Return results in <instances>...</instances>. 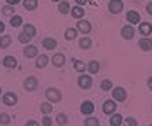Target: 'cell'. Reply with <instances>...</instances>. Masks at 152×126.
I'll return each mask as SVG.
<instances>
[{
  "label": "cell",
  "instance_id": "cell-1",
  "mask_svg": "<svg viewBox=\"0 0 152 126\" xmlns=\"http://www.w3.org/2000/svg\"><path fill=\"white\" fill-rule=\"evenodd\" d=\"M110 91H112V100H115L117 103L128 100V91H126L122 86H115V88H112Z\"/></svg>",
  "mask_w": 152,
  "mask_h": 126
},
{
  "label": "cell",
  "instance_id": "cell-2",
  "mask_svg": "<svg viewBox=\"0 0 152 126\" xmlns=\"http://www.w3.org/2000/svg\"><path fill=\"white\" fill-rule=\"evenodd\" d=\"M46 98H47V102H51V103H58V102H61L63 96H61V91L58 88H47Z\"/></svg>",
  "mask_w": 152,
  "mask_h": 126
},
{
  "label": "cell",
  "instance_id": "cell-3",
  "mask_svg": "<svg viewBox=\"0 0 152 126\" xmlns=\"http://www.w3.org/2000/svg\"><path fill=\"white\" fill-rule=\"evenodd\" d=\"M77 86H79L80 89H89V88L93 86L91 74H80L79 79H77Z\"/></svg>",
  "mask_w": 152,
  "mask_h": 126
},
{
  "label": "cell",
  "instance_id": "cell-4",
  "mask_svg": "<svg viewBox=\"0 0 152 126\" xmlns=\"http://www.w3.org/2000/svg\"><path fill=\"white\" fill-rule=\"evenodd\" d=\"M124 11V2L122 0H110L108 2V12L110 14H121Z\"/></svg>",
  "mask_w": 152,
  "mask_h": 126
},
{
  "label": "cell",
  "instance_id": "cell-5",
  "mask_svg": "<svg viewBox=\"0 0 152 126\" xmlns=\"http://www.w3.org/2000/svg\"><path fill=\"white\" fill-rule=\"evenodd\" d=\"M2 102H4L5 107H14L18 103V94L14 91H7V93L2 94Z\"/></svg>",
  "mask_w": 152,
  "mask_h": 126
},
{
  "label": "cell",
  "instance_id": "cell-6",
  "mask_svg": "<svg viewBox=\"0 0 152 126\" xmlns=\"http://www.w3.org/2000/svg\"><path fill=\"white\" fill-rule=\"evenodd\" d=\"M37 86H39V81H37V77H33V75H28V77L25 79V82H23V88H25V91H28V93L35 91Z\"/></svg>",
  "mask_w": 152,
  "mask_h": 126
},
{
  "label": "cell",
  "instance_id": "cell-7",
  "mask_svg": "<svg viewBox=\"0 0 152 126\" xmlns=\"http://www.w3.org/2000/svg\"><path fill=\"white\" fill-rule=\"evenodd\" d=\"M77 32H79V33H82V35H88V33H89V32H91V23H89V21H86V19H84V18H82V19H77Z\"/></svg>",
  "mask_w": 152,
  "mask_h": 126
},
{
  "label": "cell",
  "instance_id": "cell-8",
  "mask_svg": "<svg viewBox=\"0 0 152 126\" xmlns=\"http://www.w3.org/2000/svg\"><path fill=\"white\" fill-rule=\"evenodd\" d=\"M138 32H140L142 37H149L152 33V23H149V21H140L138 23Z\"/></svg>",
  "mask_w": 152,
  "mask_h": 126
},
{
  "label": "cell",
  "instance_id": "cell-9",
  "mask_svg": "<svg viewBox=\"0 0 152 126\" xmlns=\"http://www.w3.org/2000/svg\"><path fill=\"white\" fill-rule=\"evenodd\" d=\"M23 56H25V58H37V56H39V49H37V46H33V44H25Z\"/></svg>",
  "mask_w": 152,
  "mask_h": 126
},
{
  "label": "cell",
  "instance_id": "cell-10",
  "mask_svg": "<svg viewBox=\"0 0 152 126\" xmlns=\"http://www.w3.org/2000/svg\"><path fill=\"white\" fill-rule=\"evenodd\" d=\"M126 21H128L129 25H133V26H135V25H138V23L142 21V18H140V12L133 11V9H131V11H128V12H126Z\"/></svg>",
  "mask_w": 152,
  "mask_h": 126
},
{
  "label": "cell",
  "instance_id": "cell-11",
  "mask_svg": "<svg viewBox=\"0 0 152 126\" xmlns=\"http://www.w3.org/2000/svg\"><path fill=\"white\" fill-rule=\"evenodd\" d=\"M102 110H103V114H107V116L114 114L117 110V102L115 100H107L105 103H103V107H102Z\"/></svg>",
  "mask_w": 152,
  "mask_h": 126
},
{
  "label": "cell",
  "instance_id": "cell-12",
  "mask_svg": "<svg viewBox=\"0 0 152 126\" xmlns=\"http://www.w3.org/2000/svg\"><path fill=\"white\" fill-rule=\"evenodd\" d=\"M121 35H122V39H126V40H131V39L135 37V26L128 23L126 26H122V28H121Z\"/></svg>",
  "mask_w": 152,
  "mask_h": 126
},
{
  "label": "cell",
  "instance_id": "cell-13",
  "mask_svg": "<svg viewBox=\"0 0 152 126\" xmlns=\"http://www.w3.org/2000/svg\"><path fill=\"white\" fill-rule=\"evenodd\" d=\"M51 62H53V67L54 68H61L65 65V62H66V58H65L63 53H54V56L51 58Z\"/></svg>",
  "mask_w": 152,
  "mask_h": 126
},
{
  "label": "cell",
  "instance_id": "cell-14",
  "mask_svg": "<svg viewBox=\"0 0 152 126\" xmlns=\"http://www.w3.org/2000/svg\"><path fill=\"white\" fill-rule=\"evenodd\" d=\"M80 112H82L84 116H93V112H94V103L89 102V100H84V102L80 103Z\"/></svg>",
  "mask_w": 152,
  "mask_h": 126
},
{
  "label": "cell",
  "instance_id": "cell-15",
  "mask_svg": "<svg viewBox=\"0 0 152 126\" xmlns=\"http://www.w3.org/2000/svg\"><path fill=\"white\" fill-rule=\"evenodd\" d=\"M100 68H102V65H100V62H96V60H91V62L86 63V70H88V74H91V75L98 74Z\"/></svg>",
  "mask_w": 152,
  "mask_h": 126
},
{
  "label": "cell",
  "instance_id": "cell-16",
  "mask_svg": "<svg viewBox=\"0 0 152 126\" xmlns=\"http://www.w3.org/2000/svg\"><path fill=\"white\" fill-rule=\"evenodd\" d=\"M138 47L142 49V51H152V39L151 37H142L140 40H138Z\"/></svg>",
  "mask_w": 152,
  "mask_h": 126
},
{
  "label": "cell",
  "instance_id": "cell-17",
  "mask_svg": "<svg viewBox=\"0 0 152 126\" xmlns=\"http://www.w3.org/2000/svg\"><path fill=\"white\" fill-rule=\"evenodd\" d=\"M2 65L5 68H16L18 67V60H16V56H12V54H7V56H4Z\"/></svg>",
  "mask_w": 152,
  "mask_h": 126
},
{
  "label": "cell",
  "instance_id": "cell-18",
  "mask_svg": "<svg viewBox=\"0 0 152 126\" xmlns=\"http://www.w3.org/2000/svg\"><path fill=\"white\" fill-rule=\"evenodd\" d=\"M42 46H44V49H47V51H54V49L58 47V40L53 39V37H46V39L42 40Z\"/></svg>",
  "mask_w": 152,
  "mask_h": 126
},
{
  "label": "cell",
  "instance_id": "cell-19",
  "mask_svg": "<svg viewBox=\"0 0 152 126\" xmlns=\"http://www.w3.org/2000/svg\"><path fill=\"white\" fill-rule=\"evenodd\" d=\"M47 63H49V56H47V54H39V56L35 58V67H37V68H46Z\"/></svg>",
  "mask_w": 152,
  "mask_h": 126
},
{
  "label": "cell",
  "instance_id": "cell-20",
  "mask_svg": "<svg viewBox=\"0 0 152 126\" xmlns=\"http://www.w3.org/2000/svg\"><path fill=\"white\" fill-rule=\"evenodd\" d=\"M9 25L12 26V28H19V26H23V18L19 14H12L9 18Z\"/></svg>",
  "mask_w": 152,
  "mask_h": 126
},
{
  "label": "cell",
  "instance_id": "cell-21",
  "mask_svg": "<svg viewBox=\"0 0 152 126\" xmlns=\"http://www.w3.org/2000/svg\"><path fill=\"white\" fill-rule=\"evenodd\" d=\"M70 2H66V0H61L58 2V12L60 14H70Z\"/></svg>",
  "mask_w": 152,
  "mask_h": 126
},
{
  "label": "cell",
  "instance_id": "cell-22",
  "mask_svg": "<svg viewBox=\"0 0 152 126\" xmlns=\"http://www.w3.org/2000/svg\"><path fill=\"white\" fill-rule=\"evenodd\" d=\"M70 14H72V18H75V19H82V18H84V7H82V5L72 7V9H70Z\"/></svg>",
  "mask_w": 152,
  "mask_h": 126
},
{
  "label": "cell",
  "instance_id": "cell-23",
  "mask_svg": "<svg viewBox=\"0 0 152 126\" xmlns=\"http://www.w3.org/2000/svg\"><path fill=\"white\" fill-rule=\"evenodd\" d=\"M122 121H124V117L121 114H117V112L110 114V126H122Z\"/></svg>",
  "mask_w": 152,
  "mask_h": 126
},
{
  "label": "cell",
  "instance_id": "cell-24",
  "mask_svg": "<svg viewBox=\"0 0 152 126\" xmlns=\"http://www.w3.org/2000/svg\"><path fill=\"white\" fill-rule=\"evenodd\" d=\"M72 63H74L75 72H79V74H84V72H86V63L84 62H80V60H77V58H72Z\"/></svg>",
  "mask_w": 152,
  "mask_h": 126
},
{
  "label": "cell",
  "instance_id": "cell-25",
  "mask_svg": "<svg viewBox=\"0 0 152 126\" xmlns=\"http://www.w3.org/2000/svg\"><path fill=\"white\" fill-rule=\"evenodd\" d=\"M91 46H93V40L88 35H84V37L79 39V47H80V49H89Z\"/></svg>",
  "mask_w": 152,
  "mask_h": 126
},
{
  "label": "cell",
  "instance_id": "cell-26",
  "mask_svg": "<svg viewBox=\"0 0 152 126\" xmlns=\"http://www.w3.org/2000/svg\"><path fill=\"white\" fill-rule=\"evenodd\" d=\"M11 42H12L11 35H5V33L0 35V49H7V47L11 46Z\"/></svg>",
  "mask_w": 152,
  "mask_h": 126
},
{
  "label": "cell",
  "instance_id": "cell-27",
  "mask_svg": "<svg viewBox=\"0 0 152 126\" xmlns=\"http://www.w3.org/2000/svg\"><path fill=\"white\" fill-rule=\"evenodd\" d=\"M23 2V7L26 11H35L39 7V0H21Z\"/></svg>",
  "mask_w": 152,
  "mask_h": 126
},
{
  "label": "cell",
  "instance_id": "cell-28",
  "mask_svg": "<svg viewBox=\"0 0 152 126\" xmlns=\"http://www.w3.org/2000/svg\"><path fill=\"white\" fill-rule=\"evenodd\" d=\"M56 125H60V126H65L66 123H68V116L65 114V112H58L56 114V121H54Z\"/></svg>",
  "mask_w": 152,
  "mask_h": 126
},
{
  "label": "cell",
  "instance_id": "cell-29",
  "mask_svg": "<svg viewBox=\"0 0 152 126\" xmlns=\"http://www.w3.org/2000/svg\"><path fill=\"white\" fill-rule=\"evenodd\" d=\"M84 126H100V119L94 116H86L84 119Z\"/></svg>",
  "mask_w": 152,
  "mask_h": 126
},
{
  "label": "cell",
  "instance_id": "cell-30",
  "mask_svg": "<svg viewBox=\"0 0 152 126\" xmlns=\"http://www.w3.org/2000/svg\"><path fill=\"white\" fill-rule=\"evenodd\" d=\"M77 33H79L77 28H66V30H65V39H66V40H75Z\"/></svg>",
  "mask_w": 152,
  "mask_h": 126
},
{
  "label": "cell",
  "instance_id": "cell-31",
  "mask_svg": "<svg viewBox=\"0 0 152 126\" xmlns=\"http://www.w3.org/2000/svg\"><path fill=\"white\" fill-rule=\"evenodd\" d=\"M40 112H42L44 116H46V114H51V112H53V103L47 102V100L44 103H40Z\"/></svg>",
  "mask_w": 152,
  "mask_h": 126
},
{
  "label": "cell",
  "instance_id": "cell-32",
  "mask_svg": "<svg viewBox=\"0 0 152 126\" xmlns=\"http://www.w3.org/2000/svg\"><path fill=\"white\" fill-rule=\"evenodd\" d=\"M23 32H26L28 35L35 37V33H37V28H35L33 25H30V23H23Z\"/></svg>",
  "mask_w": 152,
  "mask_h": 126
},
{
  "label": "cell",
  "instance_id": "cell-33",
  "mask_svg": "<svg viewBox=\"0 0 152 126\" xmlns=\"http://www.w3.org/2000/svg\"><path fill=\"white\" fill-rule=\"evenodd\" d=\"M31 39H33V37H31V35H28L26 32H21V33L18 35V40H19L21 44H28V42H30Z\"/></svg>",
  "mask_w": 152,
  "mask_h": 126
},
{
  "label": "cell",
  "instance_id": "cell-34",
  "mask_svg": "<svg viewBox=\"0 0 152 126\" xmlns=\"http://www.w3.org/2000/svg\"><path fill=\"white\" fill-rule=\"evenodd\" d=\"M100 88H102L103 91H110V89L114 88V84H112V81H110V79H103V81L100 82Z\"/></svg>",
  "mask_w": 152,
  "mask_h": 126
},
{
  "label": "cell",
  "instance_id": "cell-35",
  "mask_svg": "<svg viewBox=\"0 0 152 126\" xmlns=\"http://www.w3.org/2000/svg\"><path fill=\"white\" fill-rule=\"evenodd\" d=\"M11 119H12V117H11L7 112H2V114H0V125L2 126H7L11 123Z\"/></svg>",
  "mask_w": 152,
  "mask_h": 126
},
{
  "label": "cell",
  "instance_id": "cell-36",
  "mask_svg": "<svg viewBox=\"0 0 152 126\" xmlns=\"http://www.w3.org/2000/svg\"><path fill=\"white\" fill-rule=\"evenodd\" d=\"M2 14H4V16H9V18H11V16L14 14V5H9V4H7L5 7H2Z\"/></svg>",
  "mask_w": 152,
  "mask_h": 126
},
{
  "label": "cell",
  "instance_id": "cell-37",
  "mask_svg": "<svg viewBox=\"0 0 152 126\" xmlns=\"http://www.w3.org/2000/svg\"><path fill=\"white\" fill-rule=\"evenodd\" d=\"M122 126H138V121L135 117H126V119L122 121Z\"/></svg>",
  "mask_w": 152,
  "mask_h": 126
},
{
  "label": "cell",
  "instance_id": "cell-38",
  "mask_svg": "<svg viewBox=\"0 0 152 126\" xmlns=\"http://www.w3.org/2000/svg\"><path fill=\"white\" fill-rule=\"evenodd\" d=\"M54 125V119L49 116V114H46L44 117H42V126H53Z\"/></svg>",
  "mask_w": 152,
  "mask_h": 126
},
{
  "label": "cell",
  "instance_id": "cell-39",
  "mask_svg": "<svg viewBox=\"0 0 152 126\" xmlns=\"http://www.w3.org/2000/svg\"><path fill=\"white\" fill-rule=\"evenodd\" d=\"M25 126H40V125H39L37 121H33V119H30V121H26V125H25Z\"/></svg>",
  "mask_w": 152,
  "mask_h": 126
},
{
  "label": "cell",
  "instance_id": "cell-40",
  "mask_svg": "<svg viewBox=\"0 0 152 126\" xmlns=\"http://www.w3.org/2000/svg\"><path fill=\"white\" fill-rule=\"evenodd\" d=\"M145 9H147V12L152 16V2H147V5H145Z\"/></svg>",
  "mask_w": 152,
  "mask_h": 126
},
{
  "label": "cell",
  "instance_id": "cell-41",
  "mask_svg": "<svg viewBox=\"0 0 152 126\" xmlns=\"http://www.w3.org/2000/svg\"><path fill=\"white\" fill-rule=\"evenodd\" d=\"M88 2H89V0H75V4H77V5H82V7H84V5H86Z\"/></svg>",
  "mask_w": 152,
  "mask_h": 126
},
{
  "label": "cell",
  "instance_id": "cell-42",
  "mask_svg": "<svg viewBox=\"0 0 152 126\" xmlns=\"http://www.w3.org/2000/svg\"><path fill=\"white\" fill-rule=\"evenodd\" d=\"M5 2H7L9 5H18V4L21 2V0H5Z\"/></svg>",
  "mask_w": 152,
  "mask_h": 126
},
{
  "label": "cell",
  "instance_id": "cell-43",
  "mask_svg": "<svg viewBox=\"0 0 152 126\" xmlns=\"http://www.w3.org/2000/svg\"><path fill=\"white\" fill-rule=\"evenodd\" d=\"M4 32H5V23H4V21H0V35H2Z\"/></svg>",
  "mask_w": 152,
  "mask_h": 126
},
{
  "label": "cell",
  "instance_id": "cell-44",
  "mask_svg": "<svg viewBox=\"0 0 152 126\" xmlns=\"http://www.w3.org/2000/svg\"><path fill=\"white\" fill-rule=\"evenodd\" d=\"M147 86H149V89L152 91V77H149V81H147Z\"/></svg>",
  "mask_w": 152,
  "mask_h": 126
},
{
  "label": "cell",
  "instance_id": "cell-45",
  "mask_svg": "<svg viewBox=\"0 0 152 126\" xmlns=\"http://www.w3.org/2000/svg\"><path fill=\"white\" fill-rule=\"evenodd\" d=\"M51 2H61V0H51Z\"/></svg>",
  "mask_w": 152,
  "mask_h": 126
},
{
  "label": "cell",
  "instance_id": "cell-46",
  "mask_svg": "<svg viewBox=\"0 0 152 126\" xmlns=\"http://www.w3.org/2000/svg\"><path fill=\"white\" fill-rule=\"evenodd\" d=\"M0 94H2V86H0Z\"/></svg>",
  "mask_w": 152,
  "mask_h": 126
},
{
  "label": "cell",
  "instance_id": "cell-47",
  "mask_svg": "<svg viewBox=\"0 0 152 126\" xmlns=\"http://www.w3.org/2000/svg\"><path fill=\"white\" fill-rule=\"evenodd\" d=\"M100 126H102V125H100ZM108 126H110V125H108Z\"/></svg>",
  "mask_w": 152,
  "mask_h": 126
},
{
  "label": "cell",
  "instance_id": "cell-48",
  "mask_svg": "<svg viewBox=\"0 0 152 126\" xmlns=\"http://www.w3.org/2000/svg\"><path fill=\"white\" fill-rule=\"evenodd\" d=\"M149 126H152V125H149Z\"/></svg>",
  "mask_w": 152,
  "mask_h": 126
}]
</instances>
